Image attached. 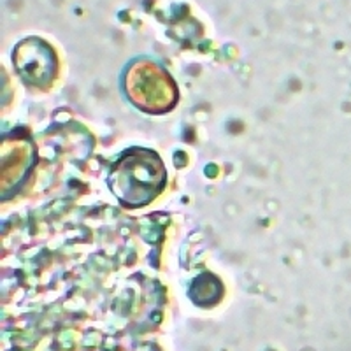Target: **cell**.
<instances>
[{
  "label": "cell",
  "mask_w": 351,
  "mask_h": 351,
  "mask_svg": "<svg viewBox=\"0 0 351 351\" xmlns=\"http://www.w3.org/2000/svg\"><path fill=\"white\" fill-rule=\"evenodd\" d=\"M165 181L158 156L149 152H132L111 174L112 192L130 206H144L156 195Z\"/></svg>",
  "instance_id": "1"
},
{
  "label": "cell",
  "mask_w": 351,
  "mask_h": 351,
  "mask_svg": "<svg viewBox=\"0 0 351 351\" xmlns=\"http://www.w3.org/2000/svg\"><path fill=\"white\" fill-rule=\"evenodd\" d=\"M14 60L23 80L34 84H43L44 80H49L55 69L51 49L37 39L23 40L16 48Z\"/></svg>",
  "instance_id": "2"
}]
</instances>
